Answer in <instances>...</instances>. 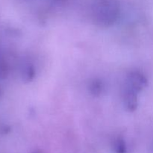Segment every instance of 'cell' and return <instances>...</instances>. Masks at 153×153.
I'll return each mask as SVG.
<instances>
[{"instance_id": "1", "label": "cell", "mask_w": 153, "mask_h": 153, "mask_svg": "<svg viewBox=\"0 0 153 153\" xmlns=\"http://www.w3.org/2000/svg\"><path fill=\"white\" fill-rule=\"evenodd\" d=\"M117 14V6L113 1H104L97 10V22L102 25H108L115 20Z\"/></svg>"}, {"instance_id": "3", "label": "cell", "mask_w": 153, "mask_h": 153, "mask_svg": "<svg viewBox=\"0 0 153 153\" xmlns=\"http://www.w3.org/2000/svg\"><path fill=\"white\" fill-rule=\"evenodd\" d=\"M115 149H116V153H126L125 143L123 140H118Z\"/></svg>"}, {"instance_id": "5", "label": "cell", "mask_w": 153, "mask_h": 153, "mask_svg": "<svg viewBox=\"0 0 153 153\" xmlns=\"http://www.w3.org/2000/svg\"><path fill=\"white\" fill-rule=\"evenodd\" d=\"M91 90H92V92L93 94H100L101 92V90H102V86L100 83L98 82H94V86H92L91 88Z\"/></svg>"}, {"instance_id": "2", "label": "cell", "mask_w": 153, "mask_h": 153, "mask_svg": "<svg viewBox=\"0 0 153 153\" xmlns=\"http://www.w3.org/2000/svg\"><path fill=\"white\" fill-rule=\"evenodd\" d=\"M146 79L140 73H134L130 76V85L134 91H140L146 87Z\"/></svg>"}, {"instance_id": "4", "label": "cell", "mask_w": 153, "mask_h": 153, "mask_svg": "<svg viewBox=\"0 0 153 153\" xmlns=\"http://www.w3.org/2000/svg\"><path fill=\"white\" fill-rule=\"evenodd\" d=\"M7 75V67L4 64H0V79H4Z\"/></svg>"}]
</instances>
